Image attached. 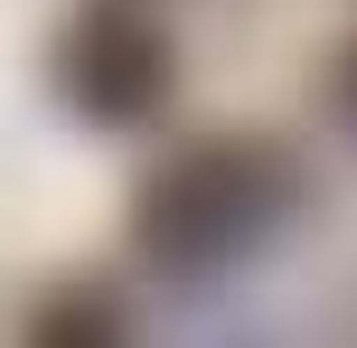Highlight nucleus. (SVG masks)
<instances>
[{
    "instance_id": "obj_4",
    "label": "nucleus",
    "mask_w": 357,
    "mask_h": 348,
    "mask_svg": "<svg viewBox=\"0 0 357 348\" xmlns=\"http://www.w3.org/2000/svg\"><path fill=\"white\" fill-rule=\"evenodd\" d=\"M339 104H348V123H357V47H348V66H339Z\"/></svg>"
},
{
    "instance_id": "obj_1",
    "label": "nucleus",
    "mask_w": 357,
    "mask_h": 348,
    "mask_svg": "<svg viewBox=\"0 0 357 348\" xmlns=\"http://www.w3.org/2000/svg\"><path fill=\"white\" fill-rule=\"evenodd\" d=\"M291 207V169L264 142H197L142 188V255L169 273H226Z\"/></svg>"
},
{
    "instance_id": "obj_3",
    "label": "nucleus",
    "mask_w": 357,
    "mask_h": 348,
    "mask_svg": "<svg viewBox=\"0 0 357 348\" xmlns=\"http://www.w3.org/2000/svg\"><path fill=\"white\" fill-rule=\"evenodd\" d=\"M19 348H123V320L94 292H56V301H38V320H29Z\"/></svg>"
},
{
    "instance_id": "obj_2",
    "label": "nucleus",
    "mask_w": 357,
    "mask_h": 348,
    "mask_svg": "<svg viewBox=\"0 0 357 348\" xmlns=\"http://www.w3.org/2000/svg\"><path fill=\"white\" fill-rule=\"evenodd\" d=\"M56 85L85 123H151L169 94V38L132 0H94L56 47Z\"/></svg>"
}]
</instances>
